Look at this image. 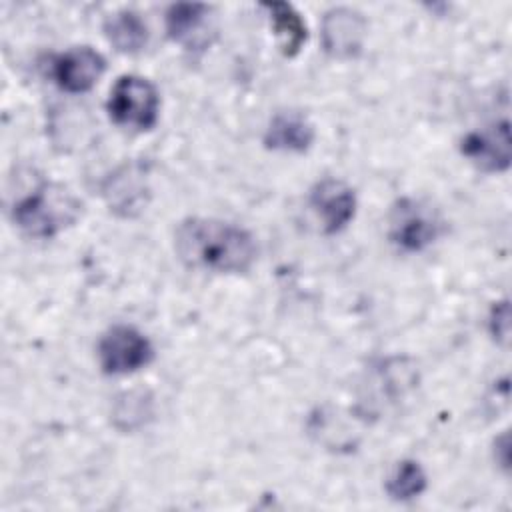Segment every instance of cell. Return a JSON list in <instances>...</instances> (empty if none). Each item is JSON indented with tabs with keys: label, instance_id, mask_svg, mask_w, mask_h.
I'll use <instances>...</instances> for the list:
<instances>
[{
	"label": "cell",
	"instance_id": "1",
	"mask_svg": "<svg viewBox=\"0 0 512 512\" xmlns=\"http://www.w3.org/2000/svg\"><path fill=\"white\" fill-rule=\"evenodd\" d=\"M174 248L186 266L220 274L250 270L258 254L254 236L242 226L200 216L178 224Z\"/></svg>",
	"mask_w": 512,
	"mask_h": 512
},
{
	"label": "cell",
	"instance_id": "2",
	"mask_svg": "<svg viewBox=\"0 0 512 512\" xmlns=\"http://www.w3.org/2000/svg\"><path fill=\"white\" fill-rule=\"evenodd\" d=\"M80 202L60 184L44 182L14 204L16 226L32 238H52L72 226L80 216Z\"/></svg>",
	"mask_w": 512,
	"mask_h": 512
},
{
	"label": "cell",
	"instance_id": "3",
	"mask_svg": "<svg viewBox=\"0 0 512 512\" xmlns=\"http://www.w3.org/2000/svg\"><path fill=\"white\" fill-rule=\"evenodd\" d=\"M106 108L114 124L144 132L158 122L160 96L150 80L138 74H124L114 82Z\"/></svg>",
	"mask_w": 512,
	"mask_h": 512
},
{
	"label": "cell",
	"instance_id": "4",
	"mask_svg": "<svg viewBox=\"0 0 512 512\" xmlns=\"http://www.w3.org/2000/svg\"><path fill=\"white\" fill-rule=\"evenodd\" d=\"M442 228L438 210L416 198H400L388 216V238L404 252H422L436 242Z\"/></svg>",
	"mask_w": 512,
	"mask_h": 512
},
{
	"label": "cell",
	"instance_id": "5",
	"mask_svg": "<svg viewBox=\"0 0 512 512\" xmlns=\"http://www.w3.org/2000/svg\"><path fill=\"white\" fill-rule=\"evenodd\" d=\"M154 358L150 340L134 326L116 324L98 342V362L104 374L122 376L138 372Z\"/></svg>",
	"mask_w": 512,
	"mask_h": 512
},
{
	"label": "cell",
	"instance_id": "6",
	"mask_svg": "<svg viewBox=\"0 0 512 512\" xmlns=\"http://www.w3.org/2000/svg\"><path fill=\"white\" fill-rule=\"evenodd\" d=\"M460 152L482 172H504L512 160L510 122L500 120L468 132L460 142Z\"/></svg>",
	"mask_w": 512,
	"mask_h": 512
},
{
	"label": "cell",
	"instance_id": "7",
	"mask_svg": "<svg viewBox=\"0 0 512 512\" xmlns=\"http://www.w3.org/2000/svg\"><path fill=\"white\" fill-rule=\"evenodd\" d=\"M308 204L326 234L342 232L356 214V194L338 178L316 182L310 190Z\"/></svg>",
	"mask_w": 512,
	"mask_h": 512
},
{
	"label": "cell",
	"instance_id": "8",
	"mask_svg": "<svg viewBox=\"0 0 512 512\" xmlns=\"http://www.w3.org/2000/svg\"><path fill=\"white\" fill-rule=\"evenodd\" d=\"M106 70V60L90 46H76L58 54L52 62L54 82L70 94H82L94 88Z\"/></svg>",
	"mask_w": 512,
	"mask_h": 512
},
{
	"label": "cell",
	"instance_id": "9",
	"mask_svg": "<svg viewBox=\"0 0 512 512\" xmlns=\"http://www.w3.org/2000/svg\"><path fill=\"white\" fill-rule=\"evenodd\" d=\"M366 36V20L350 8H332L322 18V44L334 58H354L360 54Z\"/></svg>",
	"mask_w": 512,
	"mask_h": 512
},
{
	"label": "cell",
	"instance_id": "10",
	"mask_svg": "<svg viewBox=\"0 0 512 512\" xmlns=\"http://www.w3.org/2000/svg\"><path fill=\"white\" fill-rule=\"evenodd\" d=\"M314 126L300 112H278L272 116L266 132L264 146L280 152H306L314 142Z\"/></svg>",
	"mask_w": 512,
	"mask_h": 512
},
{
	"label": "cell",
	"instance_id": "11",
	"mask_svg": "<svg viewBox=\"0 0 512 512\" xmlns=\"http://www.w3.org/2000/svg\"><path fill=\"white\" fill-rule=\"evenodd\" d=\"M210 8L196 2H178L166 10V32L174 42L184 46H196L202 42V30L206 28Z\"/></svg>",
	"mask_w": 512,
	"mask_h": 512
},
{
	"label": "cell",
	"instance_id": "12",
	"mask_svg": "<svg viewBox=\"0 0 512 512\" xmlns=\"http://www.w3.org/2000/svg\"><path fill=\"white\" fill-rule=\"evenodd\" d=\"M264 8L270 14L274 32L278 36L280 52L288 58L296 56L308 38V28L300 12L288 2H266Z\"/></svg>",
	"mask_w": 512,
	"mask_h": 512
},
{
	"label": "cell",
	"instance_id": "13",
	"mask_svg": "<svg viewBox=\"0 0 512 512\" xmlns=\"http://www.w3.org/2000/svg\"><path fill=\"white\" fill-rule=\"evenodd\" d=\"M104 34L108 42L124 54H136L148 42V28L132 10H118L110 14L104 22Z\"/></svg>",
	"mask_w": 512,
	"mask_h": 512
},
{
	"label": "cell",
	"instance_id": "14",
	"mask_svg": "<svg viewBox=\"0 0 512 512\" xmlns=\"http://www.w3.org/2000/svg\"><path fill=\"white\" fill-rule=\"evenodd\" d=\"M144 192H146L144 180L140 174H134L132 166H126L122 174H116L114 178H110L106 188V196L112 210L124 216H132L136 210H142Z\"/></svg>",
	"mask_w": 512,
	"mask_h": 512
},
{
	"label": "cell",
	"instance_id": "15",
	"mask_svg": "<svg viewBox=\"0 0 512 512\" xmlns=\"http://www.w3.org/2000/svg\"><path fill=\"white\" fill-rule=\"evenodd\" d=\"M428 486V478L420 462L400 460L386 478V494L396 502H408L418 498Z\"/></svg>",
	"mask_w": 512,
	"mask_h": 512
},
{
	"label": "cell",
	"instance_id": "16",
	"mask_svg": "<svg viewBox=\"0 0 512 512\" xmlns=\"http://www.w3.org/2000/svg\"><path fill=\"white\" fill-rule=\"evenodd\" d=\"M488 330L492 334V338L502 344L508 346V338H510V306L508 300H500L494 302L490 316H488Z\"/></svg>",
	"mask_w": 512,
	"mask_h": 512
},
{
	"label": "cell",
	"instance_id": "17",
	"mask_svg": "<svg viewBox=\"0 0 512 512\" xmlns=\"http://www.w3.org/2000/svg\"><path fill=\"white\" fill-rule=\"evenodd\" d=\"M510 444H508V432H504L500 438H496V442H494V456H496V460H498V464L502 466V468H506L508 470V466H510V448H508Z\"/></svg>",
	"mask_w": 512,
	"mask_h": 512
}]
</instances>
